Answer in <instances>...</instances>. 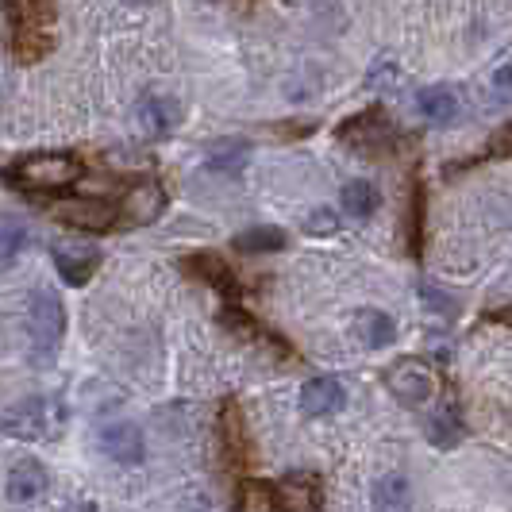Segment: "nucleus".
<instances>
[{
	"label": "nucleus",
	"instance_id": "1",
	"mask_svg": "<svg viewBox=\"0 0 512 512\" xmlns=\"http://www.w3.org/2000/svg\"><path fill=\"white\" fill-rule=\"evenodd\" d=\"M0 428L16 439H54L66 428V409L54 397H27L0 420Z\"/></svg>",
	"mask_w": 512,
	"mask_h": 512
},
{
	"label": "nucleus",
	"instance_id": "2",
	"mask_svg": "<svg viewBox=\"0 0 512 512\" xmlns=\"http://www.w3.org/2000/svg\"><path fill=\"white\" fill-rule=\"evenodd\" d=\"M12 178L31 193H58L81 178V162L74 154H31L12 170Z\"/></svg>",
	"mask_w": 512,
	"mask_h": 512
},
{
	"label": "nucleus",
	"instance_id": "3",
	"mask_svg": "<svg viewBox=\"0 0 512 512\" xmlns=\"http://www.w3.org/2000/svg\"><path fill=\"white\" fill-rule=\"evenodd\" d=\"M27 328H31V351L39 359H51L66 332V308L54 297L51 289H39L27 308Z\"/></svg>",
	"mask_w": 512,
	"mask_h": 512
},
{
	"label": "nucleus",
	"instance_id": "4",
	"mask_svg": "<svg viewBox=\"0 0 512 512\" xmlns=\"http://www.w3.org/2000/svg\"><path fill=\"white\" fill-rule=\"evenodd\" d=\"M385 389L405 405V409H424L436 397V378L412 359H397L385 370Z\"/></svg>",
	"mask_w": 512,
	"mask_h": 512
},
{
	"label": "nucleus",
	"instance_id": "5",
	"mask_svg": "<svg viewBox=\"0 0 512 512\" xmlns=\"http://www.w3.org/2000/svg\"><path fill=\"white\" fill-rule=\"evenodd\" d=\"M101 451L112 462H120V466H139L143 455H147V443H143L139 424H131V420H108L101 428Z\"/></svg>",
	"mask_w": 512,
	"mask_h": 512
},
{
	"label": "nucleus",
	"instance_id": "6",
	"mask_svg": "<svg viewBox=\"0 0 512 512\" xmlns=\"http://www.w3.org/2000/svg\"><path fill=\"white\" fill-rule=\"evenodd\" d=\"M162 208H166V189L158 185V181H135L128 189V197H124V224L131 228H143V224H154L158 216H162Z\"/></svg>",
	"mask_w": 512,
	"mask_h": 512
},
{
	"label": "nucleus",
	"instance_id": "7",
	"mask_svg": "<svg viewBox=\"0 0 512 512\" xmlns=\"http://www.w3.org/2000/svg\"><path fill=\"white\" fill-rule=\"evenodd\" d=\"M54 216L70 228L81 231H108L116 224V208L104 205V201H58L54 205Z\"/></svg>",
	"mask_w": 512,
	"mask_h": 512
},
{
	"label": "nucleus",
	"instance_id": "8",
	"mask_svg": "<svg viewBox=\"0 0 512 512\" xmlns=\"http://www.w3.org/2000/svg\"><path fill=\"white\" fill-rule=\"evenodd\" d=\"M47 486H51V478H47V470H43V462L39 459L16 462L12 474H8V497H12L16 505L43 501V497H47Z\"/></svg>",
	"mask_w": 512,
	"mask_h": 512
},
{
	"label": "nucleus",
	"instance_id": "9",
	"mask_svg": "<svg viewBox=\"0 0 512 512\" xmlns=\"http://www.w3.org/2000/svg\"><path fill=\"white\" fill-rule=\"evenodd\" d=\"M343 405H347V393H343V385L335 382V378H312L301 389V412H305L308 420L335 416V412H343Z\"/></svg>",
	"mask_w": 512,
	"mask_h": 512
},
{
	"label": "nucleus",
	"instance_id": "10",
	"mask_svg": "<svg viewBox=\"0 0 512 512\" xmlns=\"http://www.w3.org/2000/svg\"><path fill=\"white\" fill-rule=\"evenodd\" d=\"M278 493V509L289 512H316L324 505V493H320V478L316 474H289L282 486H274Z\"/></svg>",
	"mask_w": 512,
	"mask_h": 512
},
{
	"label": "nucleus",
	"instance_id": "11",
	"mask_svg": "<svg viewBox=\"0 0 512 512\" xmlns=\"http://www.w3.org/2000/svg\"><path fill=\"white\" fill-rule=\"evenodd\" d=\"M339 139L351 143V147H359V151H366V147H385V143L393 139V128H389L385 112L370 108V112L355 116L351 124H343V128H339Z\"/></svg>",
	"mask_w": 512,
	"mask_h": 512
},
{
	"label": "nucleus",
	"instance_id": "12",
	"mask_svg": "<svg viewBox=\"0 0 512 512\" xmlns=\"http://www.w3.org/2000/svg\"><path fill=\"white\" fill-rule=\"evenodd\" d=\"M178 120H181V108H178V101H170V97L151 93V97L139 101V128H143V135H151V139L170 135V131L178 128Z\"/></svg>",
	"mask_w": 512,
	"mask_h": 512
},
{
	"label": "nucleus",
	"instance_id": "13",
	"mask_svg": "<svg viewBox=\"0 0 512 512\" xmlns=\"http://www.w3.org/2000/svg\"><path fill=\"white\" fill-rule=\"evenodd\" d=\"M355 332H359V339L370 351H382V347H389L397 339V324L382 308H359L355 312Z\"/></svg>",
	"mask_w": 512,
	"mask_h": 512
},
{
	"label": "nucleus",
	"instance_id": "14",
	"mask_svg": "<svg viewBox=\"0 0 512 512\" xmlns=\"http://www.w3.org/2000/svg\"><path fill=\"white\" fill-rule=\"evenodd\" d=\"M416 108H420V116H428L432 124H451V120L459 116V97H455V89H447V85H428V89L416 93Z\"/></svg>",
	"mask_w": 512,
	"mask_h": 512
},
{
	"label": "nucleus",
	"instance_id": "15",
	"mask_svg": "<svg viewBox=\"0 0 512 512\" xmlns=\"http://www.w3.org/2000/svg\"><path fill=\"white\" fill-rule=\"evenodd\" d=\"M247 143L243 139H224V143H212L208 147V170L216 174H239L247 166Z\"/></svg>",
	"mask_w": 512,
	"mask_h": 512
},
{
	"label": "nucleus",
	"instance_id": "16",
	"mask_svg": "<svg viewBox=\"0 0 512 512\" xmlns=\"http://www.w3.org/2000/svg\"><path fill=\"white\" fill-rule=\"evenodd\" d=\"M54 266H58V274L70 285H85L89 274H93V266H97V255L93 251L77 255V251H66V247H54Z\"/></svg>",
	"mask_w": 512,
	"mask_h": 512
},
{
	"label": "nucleus",
	"instance_id": "17",
	"mask_svg": "<svg viewBox=\"0 0 512 512\" xmlns=\"http://www.w3.org/2000/svg\"><path fill=\"white\" fill-rule=\"evenodd\" d=\"M4 4L12 12L16 31H27V35L47 27V20H51V0H4Z\"/></svg>",
	"mask_w": 512,
	"mask_h": 512
},
{
	"label": "nucleus",
	"instance_id": "18",
	"mask_svg": "<svg viewBox=\"0 0 512 512\" xmlns=\"http://www.w3.org/2000/svg\"><path fill=\"white\" fill-rule=\"evenodd\" d=\"M374 509H409V478L405 474H385L374 486Z\"/></svg>",
	"mask_w": 512,
	"mask_h": 512
},
{
	"label": "nucleus",
	"instance_id": "19",
	"mask_svg": "<svg viewBox=\"0 0 512 512\" xmlns=\"http://www.w3.org/2000/svg\"><path fill=\"white\" fill-rule=\"evenodd\" d=\"M343 208H347L355 220H366V216L378 208V189L362 178L347 181V185H343Z\"/></svg>",
	"mask_w": 512,
	"mask_h": 512
},
{
	"label": "nucleus",
	"instance_id": "20",
	"mask_svg": "<svg viewBox=\"0 0 512 512\" xmlns=\"http://www.w3.org/2000/svg\"><path fill=\"white\" fill-rule=\"evenodd\" d=\"M235 247H239L243 255H255V251H282L285 231L282 228H251L235 239Z\"/></svg>",
	"mask_w": 512,
	"mask_h": 512
},
{
	"label": "nucleus",
	"instance_id": "21",
	"mask_svg": "<svg viewBox=\"0 0 512 512\" xmlns=\"http://www.w3.org/2000/svg\"><path fill=\"white\" fill-rule=\"evenodd\" d=\"M235 505L243 512H274L278 509V493H274V486H266V482H247Z\"/></svg>",
	"mask_w": 512,
	"mask_h": 512
},
{
	"label": "nucleus",
	"instance_id": "22",
	"mask_svg": "<svg viewBox=\"0 0 512 512\" xmlns=\"http://www.w3.org/2000/svg\"><path fill=\"white\" fill-rule=\"evenodd\" d=\"M428 439L436 443V447H455L462 439V424L459 416L447 409V412H436L432 420H428Z\"/></svg>",
	"mask_w": 512,
	"mask_h": 512
},
{
	"label": "nucleus",
	"instance_id": "23",
	"mask_svg": "<svg viewBox=\"0 0 512 512\" xmlns=\"http://www.w3.org/2000/svg\"><path fill=\"white\" fill-rule=\"evenodd\" d=\"M185 266H197V274L201 278H208V282L216 285V289H224V293H231L235 289V282H231V274H228V266L220 262L216 255H197V258H189Z\"/></svg>",
	"mask_w": 512,
	"mask_h": 512
},
{
	"label": "nucleus",
	"instance_id": "24",
	"mask_svg": "<svg viewBox=\"0 0 512 512\" xmlns=\"http://www.w3.org/2000/svg\"><path fill=\"white\" fill-rule=\"evenodd\" d=\"M27 235L20 224H0V266H8L12 258L24 251Z\"/></svg>",
	"mask_w": 512,
	"mask_h": 512
},
{
	"label": "nucleus",
	"instance_id": "25",
	"mask_svg": "<svg viewBox=\"0 0 512 512\" xmlns=\"http://www.w3.org/2000/svg\"><path fill=\"white\" fill-rule=\"evenodd\" d=\"M305 231L312 235V239L335 235V231H339V216H335V208H316V212L305 220Z\"/></svg>",
	"mask_w": 512,
	"mask_h": 512
},
{
	"label": "nucleus",
	"instance_id": "26",
	"mask_svg": "<svg viewBox=\"0 0 512 512\" xmlns=\"http://www.w3.org/2000/svg\"><path fill=\"white\" fill-rule=\"evenodd\" d=\"M493 97L501 104H512V62H505V66L493 74Z\"/></svg>",
	"mask_w": 512,
	"mask_h": 512
},
{
	"label": "nucleus",
	"instance_id": "27",
	"mask_svg": "<svg viewBox=\"0 0 512 512\" xmlns=\"http://www.w3.org/2000/svg\"><path fill=\"white\" fill-rule=\"evenodd\" d=\"M420 293H424V301H428V308H432V312H451V297H447V293H439L436 285H420Z\"/></svg>",
	"mask_w": 512,
	"mask_h": 512
},
{
	"label": "nucleus",
	"instance_id": "28",
	"mask_svg": "<svg viewBox=\"0 0 512 512\" xmlns=\"http://www.w3.org/2000/svg\"><path fill=\"white\" fill-rule=\"evenodd\" d=\"M378 81H397V70H393L389 62H378V66L370 70V85H378Z\"/></svg>",
	"mask_w": 512,
	"mask_h": 512
},
{
	"label": "nucleus",
	"instance_id": "29",
	"mask_svg": "<svg viewBox=\"0 0 512 512\" xmlns=\"http://www.w3.org/2000/svg\"><path fill=\"white\" fill-rule=\"evenodd\" d=\"M128 4H147V0H128Z\"/></svg>",
	"mask_w": 512,
	"mask_h": 512
}]
</instances>
